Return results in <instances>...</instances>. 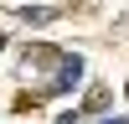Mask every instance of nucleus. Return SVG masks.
I'll use <instances>...</instances> for the list:
<instances>
[{
    "mask_svg": "<svg viewBox=\"0 0 129 124\" xmlns=\"http://www.w3.org/2000/svg\"><path fill=\"white\" fill-rule=\"evenodd\" d=\"M26 57H36V67H47L57 52H26ZM83 78V67H78V57H62V67H57V88H72V83Z\"/></svg>",
    "mask_w": 129,
    "mask_h": 124,
    "instance_id": "f257e3e1",
    "label": "nucleus"
}]
</instances>
